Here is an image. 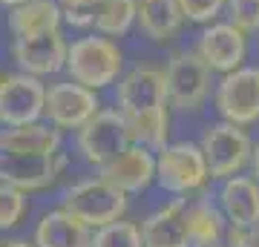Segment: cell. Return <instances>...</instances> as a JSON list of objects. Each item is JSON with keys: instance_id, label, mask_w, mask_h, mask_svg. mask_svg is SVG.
I'll use <instances>...</instances> for the list:
<instances>
[{"instance_id": "obj_31", "label": "cell", "mask_w": 259, "mask_h": 247, "mask_svg": "<svg viewBox=\"0 0 259 247\" xmlns=\"http://www.w3.org/2000/svg\"><path fill=\"white\" fill-rule=\"evenodd\" d=\"M202 247H231V241L225 236V238H219V241H210V244H202Z\"/></svg>"}, {"instance_id": "obj_17", "label": "cell", "mask_w": 259, "mask_h": 247, "mask_svg": "<svg viewBox=\"0 0 259 247\" xmlns=\"http://www.w3.org/2000/svg\"><path fill=\"white\" fill-rule=\"evenodd\" d=\"M37 247H93V227L75 219L64 207L40 219L35 230Z\"/></svg>"}, {"instance_id": "obj_14", "label": "cell", "mask_w": 259, "mask_h": 247, "mask_svg": "<svg viewBox=\"0 0 259 247\" xmlns=\"http://www.w3.org/2000/svg\"><path fill=\"white\" fill-rule=\"evenodd\" d=\"M101 175L124 192H141L156 178V158L153 150L144 144H130L118 158L101 167Z\"/></svg>"}, {"instance_id": "obj_19", "label": "cell", "mask_w": 259, "mask_h": 247, "mask_svg": "<svg viewBox=\"0 0 259 247\" xmlns=\"http://www.w3.org/2000/svg\"><path fill=\"white\" fill-rule=\"evenodd\" d=\"M136 9H139V20H136L139 29L156 43L173 40L185 23V15L176 0H136Z\"/></svg>"}, {"instance_id": "obj_1", "label": "cell", "mask_w": 259, "mask_h": 247, "mask_svg": "<svg viewBox=\"0 0 259 247\" xmlns=\"http://www.w3.org/2000/svg\"><path fill=\"white\" fill-rule=\"evenodd\" d=\"M167 98L164 69L156 66H136L118 83V112L127 118L133 144H144L150 150H161L167 141Z\"/></svg>"}, {"instance_id": "obj_23", "label": "cell", "mask_w": 259, "mask_h": 247, "mask_svg": "<svg viewBox=\"0 0 259 247\" xmlns=\"http://www.w3.org/2000/svg\"><path fill=\"white\" fill-rule=\"evenodd\" d=\"M93 247H144V236L133 221H110L93 233Z\"/></svg>"}, {"instance_id": "obj_15", "label": "cell", "mask_w": 259, "mask_h": 247, "mask_svg": "<svg viewBox=\"0 0 259 247\" xmlns=\"http://www.w3.org/2000/svg\"><path fill=\"white\" fill-rule=\"evenodd\" d=\"M144 247H193L187 230V202L176 199L141 224Z\"/></svg>"}, {"instance_id": "obj_29", "label": "cell", "mask_w": 259, "mask_h": 247, "mask_svg": "<svg viewBox=\"0 0 259 247\" xmlns=\"http://www.w3.org/2000/svg\"><path fill=\"white\" fill-rule=\"evenodd\" d=\"M250 170H253V175H256V181H259V144L253 150V156H250Z\"/></svg>"}, {"instance_id": "obj_7", "label": "cell", "mask_w": 259, "mask_h": 247, "mask_svg": "<svg viewBox=\"0 0 259 247\" xmlns=\"http://www.w3.org/2000/svg\"><path fill=\"white\" fill-rule=\"evenodd\" d=\"M199 146L204 153L210 178H222V181L233 178L253 156V146H250V138L245 135V129L239 124H231V121L207 127Z\"/></svg>"}, {"instance_id": "obj_13", "label": "cell", "mask_w": 259, "mask_h": 247, "mask_svg": "<svg viewBox=\"0 0 259 247\" xmlns=\"http://www.w3.org/2000/svg\"><path fill=\"white\" fill-rule=\"evenodd\" d=\"M64 167L61 156H37V153H6L0 150V184L18 190H44L55 181L58 170Z\"/></svg>"}, {"instance_id": "obj_32", "label": "cell", "mask_w": 259, "mask_h": 247, "mask_svg": "<svg viewBox=\"0 0 259 247\" xmlns=\"http://www.w3.org/2000/svg\"><path fill=\"white\" fill-rule=\"evenodd\" d=\"M20 3H26V0H0V6H9V9H15Z\"/></svg>"}, {"instance_id": "obj_8", "label": "cell", "mask_w": 259, "mask_h": 247, "mask_svg": "<svg viewBox=\"0 0 259 247\" xmlns=\"http://www.w3.org/2000/svg\"><path fill=\"white\" fill-rule=\"evenodd\" d=\"M216 110L225 121L248 127L259 121V66H239L222 75L216 86Z\"/></svg>"}, {"instance_id": "obj_10", "label": "cell", "mask_w": 259, "mask_h": 247, "mask_svg": "<svg viewBox=\"0 0 259 247\" xmlns=\"http://www.w3.org/2000/svg\"><path fill=\"white\" fill-rule=\"evenodd\" d=\"M101 110L95 89L78 81H61L47 89V110L44 118L58 129H81L95 112Z\"/></svg>"}, {"instance_id": "obj_24", "label": "cell", "mask_w": 259, "mask_h": 247, "mask_svg": "<svg viewBox=\"0 0 259 247\" xmlns=\"http://www.w3.org/2000/svg\"><path fill=\"white\" fill-rule=\"evenodd\" d=\"M26 210V192L9 184H0V230H9Z\"/></svg>"}, {"instance_id": "obj_16", "label": "cell", "mask_w": 259, "mask_h": 247, "mask_svg": "<svg viewBox=\"0 0 259 247\" xmlns=\"http://www.w3.org/2000/svg\"><path fill=\"white\" fill-rule=\"evenodd\" d=\"M219 204H222L228 224L250 230L259 221V181L245 178V175L225 178L219 190Z\"/></svg>"}, {"instance_id": "obj_33", "label": "cell", "mask_w": 259, "mask_h": 247, "mask_svg": "<svg viewBox=\"0 0 259 247\" xmlns=\"http://www.w3.org/2000/svg\"><path fill=\"white\" fill-rule=\"evenodd\" d=\"M0 81H3V78H0Z\"/></svg>"}, {"instance_id": "obj_26", "label": "cell", "mask_w": 259, "mask_h": 247, "mask_svg": "<svg viewBox=\"0 0 259 247\" xmlns=\"http://www.w3.org/2000/svg\"><path fill=\"white\" fill-rule=\"evenodd\" d=\"M58 3H61V12H64L66 23L75 29H83V26H93L101 0H58Z\"/></svg>"}, {"instance_id": "obj_3", "label": "cell", "mask_w": 259, "mask_h": 247, "mask_svg": "<svg viewBox=\"0 0 259 247\" xmlns=\"http://www.w3.org/2000/svg\"><path fill=\"white\" fill-rule=\"evenodd\" d=\"M61 207L66 213H72L75 219H81L83 224H90L93 230H98L124 216L127 192L118 190L115 184H110L104 175H98V178H87V181L72 184L64 192Z\"/></svg>"}, {"instance_id": "obj_2", "label": "cell", "mask_w": 259, "mask_h": 247, "mask_svg": "<svg viewBox=\"0 0 259 247\" xmlns=\"http://www.w3.org/2000/svg\"><path fill=\"white\" fill-rule=\"evenodd\" d=\"M124 55H121L118 43L112 37L104 35H87L69 43V55H66V72L69 78L90 89H104L110 83L118 81Z\"/></svg>"}, {"instance_id": "obj_20", "label": "cell", "mask_w": 259, "mask_h": 247, "mask_svg": "<svg viewBox=\"0 0 259 247\" xmlns=\"http://www.w3.org/2000/svg\"><path fill=\"white\" fill-rule=\"evenodd\" d=\"M61 20H64V12L58 0H26L9 12V32L15 37L52 32V29H61Z\"/></svg>"}, {"instance_id": "obj_11", "label": "cell", "mask_w": 259, "mask_h": 247, "mask_svg": "<svg viewBox=\"0 0 259 247\" xmlns=\"http://www.w3.org/2000/svg\"><path fill=\"white\" fill-rule=\"evenodd\" d=\"M66 55H69V43L64 40L61 29L37 32V35H20L12 40V58H15L18 69L35 75V78L66 69Z\"/></svg>"}, {"instance_id": "obj_9", "label": "cell", "mask_w": 259, "mask_h": 247, "mask_svg": "<svg viewBox=\"0 0 259 247\" xmlns=\"http://www.w3.org/2000/svg\"><path fill=\"white\" fill-rule=\"evenodd\" d=\"M47 110V86L40 78L29 72L6 75L0 81V124L3 127H23L44 115Z\"/></svg>"}, {"instance_id": "obj_22", "label": "cell", "mask_w": 259, "mask_h": 247, "mask_svg": "<svg viewBox=\"0 0 259 247\" xmlns=\"http://www.w3.org/2000/svg\"><path fill=\"white\" fill-rule=\"evenodd\" d=\"M139 20L136 0H101L95 12L93 29L104 37H124Z\"/></svg>"}, {"instance_id": "obj_25", "label": "cell", "mask_w": 259, "mask_h": 247, "mask_svg": "<svg viewBox=\"0 0 259 247\" xmlns=\"http://www.w3.org/2000/svg\"><path fill=\"white\" fill-rule=\"evenodd\" d=\"M176 3L182 15H185V20H190V23H213L228 0H176Z\"/></svg>"}, {"instance_id": "obj_6", "label": "cell", "mask_w": 259, "mask_h": 247, "mask_svg": "<svg viewBox=\"0 0 259 247\" xmlns=\"http://www.w3.org/2000/svg\"><path fill=\"white\" fill-rule=\"evenodd\" d=\"M210 178L207 161L199 144L179 141L164 144L156 158V181L170 192H193Z\"/></svg>"}, {"instance_id": "obj_21", "label": "cell", "mask_w": 259, "mask_h": 247, "mask_svg": "<svg viewBox=\"0 0 259 247\" xmlns=\"http://www.w3.org/2000/svg\"><path fill=\"white\" fill-rule=\"evenodd\" d=\"M187 230H190L193 247L219 241V238H225V213L216 210L210 199H199L187 207Z\"/></svg>"}, {"instance_id": "obj_18", "label": "cell", "mask_w": 259, "mask_h": 247, "mask_svg": "<svg viewBox=\"0 0 259 247\" xmlns=\"http://www.w3.org/2000/svg\"><path fill=\"white\" fill-rule=\"evenodd\" d=\"M61 129L52 124H23V127L0 129V150L6 153H37V156H58Z\"/></svg>"}, {"instance_id": "obj_27", "label": "cell", "mask_w": 259, "mask_h": 247, "mask_svg": "<svg viewBox=\"0 0 259 247\" xmlns=\"http://www.w3.org/2000/svg\"><path fill=\"white\" fill-rule=\"evenodd\" d=\"M225 9L242 32H259V0H228Z\"/></svg>"}, {"instance_id": "obj_5", "label": "cell", "mask_w": 259, "mask_h": 247, "mask_svg": "<svg viewBox=\"0 0 259 247\" xmlns=\"http://www.w3.org/2000/svg\"><path fill=\"white\" fill-rule=\"evenodd\" d=\"M130 144H133V132L118 110H98L78 129V150L98 170L107 167L112 158H118Z\"/></svg>"}, {"instance_id": "obj_4", "label": "cell", "mask_w": 259, "mask_h": 247, "mask_svg": "<svg viewBox=\"0 0 259 247\" xmlns=\"http://www.w3.org/2000/svg\"><path fill=\"white\" fill-rule=\"evenodd\" d=\"M210 72L213 69L204 64L196 49H179V52H173L164 66L170 107H176L182 112L199 110L204 104V98L210 95Z\"/></svg>"}, {"instance_id": "obj_30", "label": "cell", "mask_w": 259, "mask_h": 247, "mask_svg": "<svg viewBox=\"0 0 259 247\" xmlns=\"http://www.w3.org/2000/svg\"><path fill=\"white\" fill-rule=\"evenodd\" d=\"M0 247H32V244H26V241H20V238H12V241H3Z\"/></svg>"}, {"instance_id": "obj_28", "label": "cell", "mask_w": 259, "mask_h": 247, "mask_svg": "<svg viewBox=\"0 0 259 247\" xmlns=\"http://www.w3.org/2000/svg\"><path fill=\"white\" fill-rule=\"evenodd\" d=\"M245 247H259V221L245 233Z\"/></svg>"}, {"instance_id": "obj_12", "label": "cell", "mask_w": 259, "mask_h": 247, "mask_svg": "<svg viewBox=\"0 0 259 247\" xmlns=\"http://www.w3.org/2000/svg\"><path fill=\"white\" fill-rule=\"evenodd\" d=\"M248 32H242L236 23H207L199 40H196V52L202 61L210 66L213 72H233L239 69L245 55H248Z\"/></svg>"}]
</instances>
